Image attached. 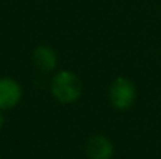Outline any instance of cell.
Returning <instances> with one entry per match:
<instances>
[{
	"mask_svg": "<svg viewBox=\"0 0 161 159\" xmlns=\"http://www.w3.org/2000/svg\"><path fill=\"white\" fill-rule=\"evenodd\" d=\"M3 124H4V118H3V114H2V113H0V130H2Z\"/></svg>",
	"mask_w": 161,
	"mask_h": 159,
	"instance_id": "obj_6",
	"label": "cell"
},
{
	"mask_svg": "<svg viewBox=\"0 0 161 159\" xmlns=\"http://www.w3.org/2000/svg\"><path fill=\"white\" fill-rule=\"evenodd\" d=\"M86 155L89 159H112L113 144L105 135H92L86 142Z\"/></svg>",
	"mask_w": 161,
	"mask_h": 159,
	"instance_id": "obj_4",
	"label": "cell"
},
{
	"mask_svg": "<svg viewBox=\"0 0 161 159\" xmlns=\"http://www.w3.org/2000/svg\"><path fill=\"white\" fill-rule=\"evenodd\" d=\"M23 89L13 78H0V110H10L20 103Z\"/></svg>",
	"mask_w": 161,
	"mask_h": 159,
	"instance_id": "obj_3",
	"label": "cell"
},
{
	"mask_svg": "<svg viewBox=\"0 0 161 159\" xmlns=\"http://www.w3.org/2000/svg\"><path fill=\"white\" fill-rule=\"evenodd\" d=\"M0 159H2V158H0Z\"/></svg>",
	"mask_w": 161,
	"mask_h": 159,
	"instance_id": "obj_7",
	"label": "cell"
},
{
	"mask_svg": "<svg viewBox=\"0 0 161 159\" xmlns=\"http://www.w3.org/2000/svg\"><path fill=\"white\" fill-rule=\"evenodd\" d=\"M53 96L62 104L75 103L82 95V83L71 70H59L51 82Z\"/></svg>",
	"mask_w": 161,
	"mask_h": 159,
	"instance_id": "obj_1",
	"label": "cell"
},
{
	"mask_svg": "<svg viewBox=\"0 0 161 159\" xmlns=\"http://www.w3.org/2000/svg\"><path fill=\"white\" fill-rule=\"evenodd\" d=\"M137 90L134 83L129 78L119 76L112 82L109 87V100L117 110H127L134 104Z\"/></svg>",
	"mask_w": 161,
	"mask_h": 159,
	"instance_id": "obj_2",
	"label": "cell"
},
{
	"mask_svg": "<svg viewBox=\"0 0 161 159\" xmlns=\"http://www.w3.org/2000/svg\"><path fill=\"white\" fill-rule=\"evenodd\" d=\"M33 61L38 69L45 70V72H53L58 65L55 51L48 45H38L33 51Z\"/></svg>",
	"mask_w": 161,
	"mask_h": 159,
	"instance_id": "obj_5",
	"label": "cell"
}]
</instances>
